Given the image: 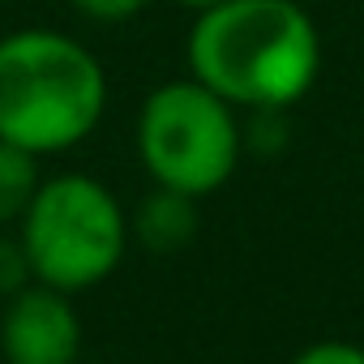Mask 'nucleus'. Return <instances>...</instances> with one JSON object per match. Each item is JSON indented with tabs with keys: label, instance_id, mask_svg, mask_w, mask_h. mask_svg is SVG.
<instances>
[{
	"label": "nucleus",
	"instance_id": "obj_7",
	"mask_svg": "<svg viewBox=\"0 0 364 364\" xmlns=\"http://www.w3.org/2000/svg\"><path fill=\"white\" fill-rule=\"evenodd\" d=\"M39 185H43L39 154H31V150L0 137V228L22 223V215L31 210Z\"/></svg>",
	"mask_w": 364,
	"mask_h": 364
},
{
	"label": "nucleus",
	"instance_id": "obj_4",
	"mask_svg": "<svg viewBox=\"0 0 364 364\" xmlns=\"http://www.w3.org/2000/svg\"><path fill=\"white\" fill-rule=\"evenodd\" d=\"M129 223L120 202L95 176H52L22 215V245L39 283L82 291L103 283L124 257Z\"/></svg>",
	"mask_w": 364,
	"mask_h": 364
},
{
	"label": "nucleus",
	"instance_id": "obj_8",
	"mask_svg": "<svg viewBox=\"0 0 364 364\" xmlns=\"http://www.w3.org/2000/svg\"><path fill=\"white\" fill-rule=\"evenodd\" d=\"M31 279H35V270H31L26 245L0 236V296H18Z\"/></svg>",
	"mask_w": 364,
	"mask_h": 364
},
{
	"label": "nucleus",
	"instance_id": "obj_9",
	"mask_svg": "<svg viewBox=\"0 0 364 364\" xmlns=\"http://www.w3.org/2000/svg\"><path fill=\"white\" fill-rule=\"evenodd\" d=\"M69 5L82 14V18H90V22H107V26H116V22H129V18H137L150 0H69Z\"/></svg>",
	"mask_w": 364,
	"mask_h": 364
},
{
	"label": "nucleus",
	"instance_id": "obj_10",
	"mask_svg": "<svg viewBox=\"0 0 364 364\" xmlns=\"http://www.w3.org/2000/svg\"><path fill=\"white\" fill-rule=\"evenodd\" d=\"M291 364H364V351L351 347V343H313Z\"/></svg>",
	"mask_w": 364,
	"mask_h": 364
},
{
	"label": "nucleus",
	"instance_id": "obj_5",
	"mask_svg": "<svg viewBox=\"0 0 364 364\" xmlns=\"http://www.w3.org/2000/svg\"><path fill=\"white\" fill-rule=\"evenodd\" d=\"M0 347L9 364H73L82 351V321L69 304V291L39 283L9 296Z\"/></svg>",
	"mask_w": 364,
	"mask_h": 364
},
{
	"label": "nucleus",
	"instance_id": "obj_11",
	"mask_svg": "<svg viewBox=\"0 0 364 364\" xmlns=\"http://www.w3.org/2000/svg\"><path fill=\"white\" fill-rule=\"evenodd\" d=\"M176 5H185V9L202 14V9H210V5H223V0H176Z\"/></svg>",
	"mask_w": 364,
	"mask_h": 364
},
{
	"label": "nucleus",
	"instance_id": "obj_3",
	"mask_svg": "<svg viewBox=\"0 0 364 364\" xmlns=\"http://www.w3.org/2000/svg\"><path fill=\"white\" fill-rule=\"evenodd\" d=\"M240 120L198 77H176L146 95L137 112V154L154 185L206 198L223 189L240 163Z\"/></svg>",
	"mask_w": 364,
	"mask_h": 364
},
{
	"label": "nucleus",
	"instance_id": "obj_1",
	"mask_svg": "<svg viewBox=\"0 0 364 364\" xmlns=\"http://www.w3.org/2000/svg\"><path fill=\"white\" fill-rule=\"evenodd\" d=\"M189 69L232 107L283 112L321 73V35L296 0H223L193 18Z\"/></svg>",
	"mask_w": 364,
	"mask_h": 364
},
{
	"label": "nucleus",
	"instance_id": "obj_6",
	"mask_svg": "<svg viewBox=\"0 0 364 364\" xmlns=\"http://www.w3.org/2000/svg\"><path fill=\"white\" fill-rule=\"evenodd\" d=\"M198 198L189 193H176V189H154L141 206H137V236L146 240V249L154 253H171V249H185L198 232V210H193Z\"/></svg>",
	"mask_w": 364,
	"mask_h": 364
},
{
	"label": "nucleus",
	"instance_id": "obj_2",
	"mask_svg": "<svg viewBox=\"0 0 364 364\" xmlns=\"http://www.w3.org/2000/svg\"><path fill=\"white\" fill-rule=\"evenodd\" d=\"M107 107V73L95 52L65 31H14L0 39V137L60 154L86 141Z\"/></svg>",
	"mask_w": 364,
	"mask_h": 364
}]
</instances>
